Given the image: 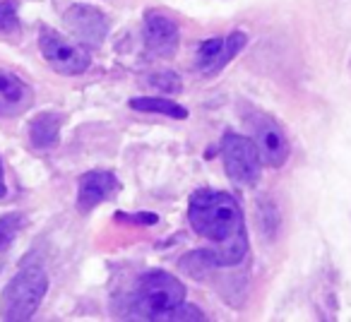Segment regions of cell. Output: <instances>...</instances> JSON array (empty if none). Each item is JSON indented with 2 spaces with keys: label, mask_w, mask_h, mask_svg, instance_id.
Here are the masks:
<instances>
[{
  "label": "cell",
  "mask_w": 351,
  "mask_h": 322,
  "mask_svg": "<svg viewBox=\"0 0 351 322\" xmlns=\"http://www.w3.org/2000/svg\"><path fill=\"white\" fill-rule=\"evenodd\" d=\"M245 44H248V36L243 32H231L226 39L202 41L197 49V70H202L205 75L219 73L229 60L239 55V51H243Z\"/></svg>",
  "instance_id": "7"
},
{
  "label": "cell",
  "mask_w": 351,
  "mask_h": 322,
  "mask_svg": "<svg viewBox=\"0 0 351 322\" xmlns=\"http://www.w3.org/2000/svg\"><path fill=\"white\" fill-rule=\"evenodd\" d=\"M188 219L197 236L217 243V248L212 250L217 267H231L245 258L248 238H245L243 212L234 195L207 190V188L193 193L191 205H188Z\"/></svg>",
  "instance_id": "1"
},
{
  "label": "cell",
  "mask_w": 351,
  "mask_h": 322,
  "mask_svg": "<svg viewBox=\"0 0 351 322\" xmlns=\"http://www.w3.org/2000/svg\"><path fill=\"white\" fill-rule=\"evenodd\" d=\"M181 267H183V272L191 274V277L202 279L217 267L215 253H212V250H193V253H188L186 258L181 260Z\"/></svg>",
  "instance_id": "14"
},
{
  "label": "cell",
  "mask_w": 351,
  "mask_h": 322,
  "mask_svg": "<svg viewBox=\"0 0 351 322\" xmlns=\"http://www.w3.org/2000/svg\"><path fill=\"white\" fill-rule=\"evenodd\" d=\"M22 224H25V216L22 214H8L0 219V253H5L10 248L17 231L22 229Z\"/></svg>",
  "instance_id": "15"
},
{
  "label": "cell",
  "mask_w": 351,
  "mask_h": 322,
  "mask_svg": "<svg viewBox=\"0 0 351 322\" xmlns=\"http://www.w3.org/2000/svg\"><path fill=\"white\" fill-rule=\"evenodd\" d=\"M20 29V22H17V5L15 0H3L0 3V32L12 34V32Z\"/></svg>",
  "instance_id": "16"
},
{
  "label": "cell",
  "mask_w": 351,
  "mask_h": 322,
  "mask_svg": "<svg viewBox=\"0 0 351 322\" xmlns=\"http://www.w3.org/2000/svg\"><path fill=\"white\" fill-rule=\"evenodd\" d=\"M49 291V277L39 264L25 267L3 293V317L5 320H29Z\"/></svg>",
  "instance_id": "3"
},
{
  "label": "cell",
  "mask_w": 351,
  "mask_h": 322,
  "mask_svg": "<svg viewBox=\"0 0 351 322\" xmlns=\"http://www.w3.org/2000/svg\"><path fill=\"white\" fill-rule=\"evenodd\" d=\"M118 221H128V224L135 226H154L159 221V216L152 214V212H137V214H116Z\"/></svg>",
  "instance_id": "19"
},
{
  "label": "cell",
  "mask_w": 351,
  "mask_h": 322,
  "mask_svg": "<svg viewBox=\"0 0 351 322\" xmlns=\"http://www.w3.org/2000/svg\"><path fill=\"white\" fill-rule=\"evenodd\" d=\"M34 101L32 87L17 75L0 70V116H20Z\"/></svg>",
  "instance_id": "11"
},
{
  "label": "cell",
  "mask_w": 351,
  "mask_h": 322,
  "mask_svg": "<svg viewBox=\"0 0 351 322\" xmlns=\"http://www.w3.org/2000/svg\"><path fill=\"white\" fill-rule=\"evenodd\" d=\"M152 87H159L161 92H169V94H176L181 92V77L176 73H161V75H154L149 77Z\"/></svg>",
  "instance_id": "18"
},
{
  "label": "cell",
  "mask_w": 351,
  "mask_h": 322,
  "mask_svg": "<svg viewBox=\"0 0 351 322\" xmlns=\"http://www.w3.org/2000/svg\"><path fill=\"white\" fill-rule=\"evenodd\" d=\"M39 46H41V53H44L46 63L60 75H80L92 63L87 51L70 44L68 39L56 34L53 29H41Z\"/></svg>",
  "instance_id": "6"
},
{
  "label": "cell",
  "mask_w": 351,
  "mask_h": 322,
  "mask_svg": "<svg viewBox=\"0 0 351 322\" xmlns=\"http://www.w3.org/2000/svg\"><path fill=\"white\" fill-rule=\"evenodd\" d=\"M65 25L82 44L89 46H99L106 39L108 32L106 17L101 15V10L92 5H73L65 12Z\"/></svg>",
  "instance_id": "8"
},
{
  "label": "cell",
  "mask_w": 351,
  "mask_h": 322,
  "mask_svg": "<svg viewBox=\"0 0 351 322\" xmlns=\"http://www.w3.org/2000/svg\"><path fill=\"white\" fill-rule=\"evenodd\" d=\"M130 108H135V111H145V113H161V116L176 118V121L188 118V111L181 106V103H173V101H169V99H159V97L132 99Z\"/></svg>",
  "instance_id": "13"
},
{
  "label": "cell",
  "mask_w": 351,
  "mask_h": 322,
  "mask_svg": "<svg viewBox=\"0 0 351 322\" xmlns=\"http://www.w3.org/2000/svg\"><path fill=\"white\" fill-rule=\"evenodd\" d=\"M183 298H186V286L173 274L152 269L137 282L135 312L147 320H164L166 312L183 303Z\"/></svg>",
  "instance_id": "2"
},
{
  "label": "cell",
  "mask_w": 351,
  "mask_h": 322,
  "mask_svg": "<svg viewBox=\"0 0 351 322\" xmlns=\"http://www.w3.org/2000/svg\"><path fill=\"white\" fill-rule=\"evenodd\" d=\"M145 39L149 51H154L161 58H171L178 49V39L181 32L171 17H166L159 10H149L145 15Z\"/></svg>",
  "instance_id": "9"
},
{
  "label": "cell",
  "mask_w": 351,
  "mask_h": 322,
  "mask_svg": "<svg viewBox=\"0 0 351 322\" xmlns=\"http://www.w3.org/2000/svg\"><path fill=\"white\" fill-rule=\"evenodd\" d=\"M5 197V176H3V164H0V200Z\"/></svg>",
  "instance_id": "20"
},
{
  "label": "cell",
  "mask_w": 351,
  "mask_h": 322,
  "mask_svg": "<svg viewBox=\"0 0 351 322\" xmlns=\"http://www.w3.org/2000/svg\"><path fill=\"white\" fill-rule=\"evenodd\" d=\"M118 178L111 171H89L80 178L77 190V207L80 212H92L104 200L113 197L118 193Z\"/></svg>",
  "instance_id": "10"
},
{
  "label": "cell",
  "mask_w": 351,
  "mask_h": 322,
  "mask_svg": "<svg viewBox=\"0 0 351 322\" xmlns=\"http://www.w3.org/2000/svg\"><path fill=\"white\" fill-rule=\"evenodd\" d=\"M221 156H224L226 176L236 186H253L260 178V154L253 140L236 132H226L221 140Z\"/></svg>",
  "instance_id": "4"
},
{
  "label": "cell",
  "mask_w": 351,
  "mask_h": 322,
  "mask_svg": "<svg viewBox=\"0 0 351 322\" xmlns=\"http://www.w3.org/2000/svg\"><path fill=\"white\" fill-rule=\"evenodd\" d=\"M248 127L253 132V145L260 159L272 169L284 166V161L289 159V140L279 127V123L267 113L258 111L248 118Z\"/></svg>",
  "instance_id": "5"
},
{
  "label": "cell",
  "mask_w": 351,
  "mask_h": 322,
  "mask_svg": "<svg viewBox=\"0 0 351 322\" xmlns=\"http://www.w3.org/2000/svg\"><path fill=\"white\" fill-rule=\"evenodd\" d=\"M164 320L169 322H178V320H188V322H195V320H205V312L200 310V308L191 306V303H178V306L173 308V310L166 312Z\"/></svg>",
  "instance_id": "17"
},
{
  "label": "cell",
  "mask_w": 351,
  "mask_h": 322,
  "mask_svg": "<svg viewBox=\"0 0 351 322\" xmlns=\"http://www.w3.org/2000/svg\"><path fill=\"white\" fill-rule=\"evenodd\" d=\"M60 123H63V118L56 116V113H41V116H36L29 125L32 145L39 147V149H51V147L58 145Z\"/></svg>",
  "instance_id": "12"
}]
</instances>
